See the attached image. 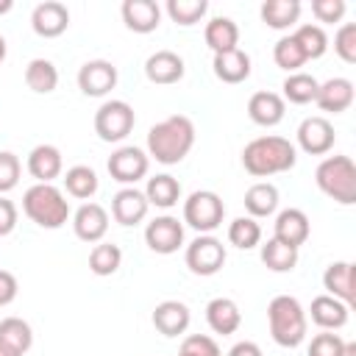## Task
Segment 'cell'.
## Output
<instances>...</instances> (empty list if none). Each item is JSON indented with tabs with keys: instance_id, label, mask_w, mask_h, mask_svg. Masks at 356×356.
I'll return each mask as SVG.
<instances>
[{
	"instance_id": "2",
	"label": "cell",
	"mask_w": 356,
	"mask_h": 356,
	"mask_svg": "<svg viewBox=\"0 0 356 356\" xmlns=\"http://www.w3.org/2000/svg\"><path fill=\"white\" fill-rule=\"evenodd\" d=\"M295 161H298V147L275 134L256 136L242 147V167L253 178H270L286 172L295 167Z\"/></svg>"
},
{
	"instance_id": "42",
	"label": "cell",
	"mask_w": 356,
	"mask_h": 356,
	"mask_svg": "<svg viewBox=\"0 0 356 356\" xmlns=\"http://www.w3.org/2000/svg\"><path fill=\"white\" fill-rule=\"evenodd\" d=\"M178 356H222V353H220V345L209 334H189L184 337Z\"/></svg>"
},
{
	"instance_id": "35",
	"label": "cell",
	"mask_w": 356,
	"mask_h": 356,
	"mask_svg": "<svg viewBox=\"0 0 356 356\" xmlns=\"http://www.w3.org/2000/svg\"><path fill=\"white\" fill-rule=\"evenodd\" d=\"M0 342H6L19 356H25L33 345V331L22 317H3L0 320Z\"/></svg>"
},
{
	"instance_id": "14",
	"label": "cell",
	"mask_w": 356,
	"mask_h": 356,
	"mask_svg": "<svg viewBox=\"0 0 356 356\" xmlns=\"http://www.w3.org/2000/svg\"><path fill=\"white\" fill-rule=\"evenodd\" d=\"M72 231L81 242H89V245H97L103 242L106 231H108V211L100 206V203H92L86 200L75 214H72Z\"/></svg>"
},
{
	"instance_id": "45",
	"label": "cell",
	"mask_w": 356,
	"mask_h": 356,
	"mask_svg": "<svg viewBox=\"0 0 356 356\" xmlns=\"http://www.w3.org/2000/svg\"><path fill=\"white\" fill-rule=\"evenodd\" d=\"M345 0H312V14L317 17V22H339L345 17Z\"/></svg>"
},
{
	"instance_id": "37",
	"label": "cell",
	"mask_w": 356,
	"mask_h": 356,
	"mask_svg": "<svg viewBox=\"0 0 356 356\" xmlns=\"http://www.w3.org/2000/svg\"><path fill=\"white\" fill-rule=\"evenodd\" d=\"M122 264V250L114 242H97L89 253V270L95 275H114Z\"/></svg>"
},
{
	"instance_id": "49",
	"label": "cell",
	"mask_w": 356,
	"mask_h": 356,
	"mask_svg": "<svg viewBox=\"0 0 356 356\" xmlns=\"http://www.w3.org/2000/svg\"><path fill=\"white\" fill-rule=\"evenodd\" d=\"M339 356H356V342H345V348H342Z\"/></svg>"
},
{
	"instance_id": "5",
	"label": "cell",
	"mask_w": 356,
	"mask_h": 356,
	"mask_svg": "<svg viewBox=\"0 0 356 356\" xmlns=\"http://www.w3.org/2000/svg\"><path fill=\"white\" fill-rule=\"evenodd\" d=\"M314 181L331 200L342 206L356 203V164L350 156H325L314 170Z\"/></svg>"
},
{
	"instance_id": "19",
	"label": "cell",
	"mask_w": 356,
	"mask_h": 356,
	"mask_svg": "<svg viewBox=\"0 0 356 356\" xmlns=\"http://www.w3.org/2000/svg\"><path fill=\"white\" fill-rule=\"evenodd\" d=\"M120 11L125 28L134 33H153L161 25V8L156 0H125Z\"/></svg>"
},
{
	"instance_id": "26",
	"label": "cell",
	"mask_w": 356,
	"mask_h": 356,
	"mask_svg": "<svg viewBox=\"0 0 356 356\" xmlns=\"http://www.w3.org/2000/svg\"><path fill=\"white\" fill-rule=\"evenodd\" d=\"M300 0H264L259 14H261V22L273 31H286L292 28L298 19H300Z\"/></svg>"
},
{
	"instance_id": "43",
	"label": "cell",
	"mask_w": 356,
	"mask_h": 356,
	"mask_svg": "<svg viewBox=\"0 0 356 356\" xmlns=\"http://www.w3.org/2000/svg\"><path fill=\"white\" fill-rule=\"evenodd\" d=\"M345 348V339L334 331H320L317 337H312L306 356H339Z\"/></svg>"
},
{
	"instance_id": "52",
	"label": "cell",
	"mask_w": 356,
	"mask_h": 356,
	"mask_svg": "<svg viewBox=\"0 0 356 356\" xmlns=\"http://www.w3.org/2000/svg\"><path fill=\"white\" fill-rule=\"evenodd\" d=\"M6 53H8V44H6V39H3V33H0V64L6 61Z\"/></svg>"
},
{
	"instance_id": "12",
	"label": "cell",
	"mask_w": 356,
	"mask_h": 356,
	"mask_svg": "<svg viewBox=\"0 0 356 356\" xmlns=\"http://www.w3.org/2000/svg\"><path fill=\"white\" fill-rule=\"evenodd\" d=\"M295 136H298V147L303 153H309V156H325L334 147V142H337L334 125L325 117H320V114L306 117L298 125V134Z\"/></svg>"
},
{
	"instance_id": "28",
	"label": "cell",
	"mask_w": 356,
	"mask_h": 356,
	"mask_svg": "<svg viewBox=\"0 0 356 356\" xmlns=\"http://www.w3.org/2000/svg\"><path fill=\"white\" fill-rule=\"evenodd\" d=\"M278 209V186L270 181H256L253 186H248L245 192V211L248 217L259 220V217H270Z\"/></svg>"
},
{
	"instance_id": "21",
	"label": "cell",
	"mask_w": 356,
	"mask_h": 356,
	"mask_svg": "<svg viewBox=\"0 0 356 356\" xmlns=\"http://www.w3.org/2000/svg\"><path fill=\"white\" fill-rule=\"evenodd\" d=\"M25 167L36 178V184H53L64 170V159H61V150L56 145H36L28 153Z\"/></svg>"
},
{
	"instance_id": "16",
	"label": "cell",
	"mask_w": 356,
	"mask_h": 356,
	"mask_svg": "<svg viewBox=\"0 0 356 356\" xmlns=\"http://www.w3.org/2000/svg\"><path fill=\"white\" fill-rule=\"evenodd\" d=\"M186 67H184V58L172 50H156L147 56L145 61V75L150 83H159V86H170V83H178L184 78Z\"/></svg>"
},
{
	"instance_id": "46",
	"label": "cell",
	"mask_w": 356,
	"mask_h": 356,
	"mask_svg": "<svg viewBox=\"0 0 356 356\" xmlns=\"http://www.w3.org/2000/svg\"><path fill=\"white\" fill-rule=\"evenodd\" d=\"M17 228V206L0 195V236H8Z\"/></svg>"
},
{
	"instance_id": "11",
	"label": "cell",
	"mask_w": 356,
	"mask_h": 356,
	"mask_svg": "<svg viewBox=\"0 0 356 356\" xmlns=\"http://www.w3.org/2000/svg\"><path fill=\"white\" fill-rule=\"evenodd\" d=\"M117 67L106 58H92L78 70V89L86 97H106L117 86Z\"/></svg>"
},
{
	"instance_id": "10",
	"label": "cell",
	"mask_w": 356,
	"mask_h": 356,
	"mask_svg": "<svg viewBox=\"0 0 356 356\" xmlns=\"http://www.w3.org/2000/svg\"><path fill=\"white\" fill-rule=\"evenodd\" d=\"M145 242L153 253L170 256L184 245V222L178 217H170V214L153 217L145 225Z\"/></svg>"
},
{
	"instance_id": "36",
	"label": "cell",
	"mask_w": 356,
	"mask_h": 356,
	"mask_svg": "<svg viewBox=\"0 0 356 356\" xmlns=\"http://www.w3.org/2000/svg\"><path fill=\"white\" fill-rule=\"evenodd\" d=\"M292 36H295V42L300 44L306 61H309V58H320V56L328 50L325 28L317 25V22H303V25H298V31H295Z\"/></svg>"
},
{
	"instance_id": "15",
	"label": "cell",
	"mask_w": 356,
	"mask_h": 356,
	"mask_svg": "<svg viewBox=\"0 0 356 356\" xmlns=\"http://www.w3.org/2000/svg\"><path fill=\"white\" fill-rule=\"evenodd\" d=\"M147 209H150V203H147L145 192H139L136 186H122V189L111 197V217H114L120 225H125V228L139 225V222L147 217Z\"/></svg>"
},
{
	"instance_id": "4",
	"label": "cell",
	"mask_w": 356,
	"mask_h": 356,
	"mask_svg": "<svg viewBox=\"0 0 356 356\" xmlns=\"http://www.w3.org/2000/svg\"><path fill=\"white\" fill-rule=\"evenodd\" d=\"M22 211L39 228H61L70 220V200L56 184H33L22 195Z\"/></svg>"
},
{
	"instance_id": "13",
	"label": "cell",
	"mask_w": 356,
	"mask_h": 356,
	"mask_svg": "<svg viewBox=\"0 0 356 356\" xmlns=\"http://www.w3.org/2000/svg\"><path fill=\"white\" fill-rule=\"evenodd\" d=\"M31 28L42 39H56L70 28V8L58 0H44L31 14Z\"/></svg>"
},
{
	"instance_id": "39",
	"label": "cell",
	"mask_w": 356,
	"mask_h": 356,
	"mask_svg": "<svg viewBox=\"0 0 356 356\" xmlns=\"http://www.w3.org/2000/svg\"><path fill=\"white\" fill-rule=\"evenodd\" d=\"M206 11H209V3L206 0H167V14L181 28L197 25L206 17Z\"/></svg>"
},
{
	"instance_id": "8",
	"label": "cell",
	"mask_w": 356,
	"mask_h": 356,
	"mask_svg": "<svg viewBox=\"0 0 356 356\" xmlns=\"http://www.w3.org/2000/svg\"><path fill=\"white\" fill-rule=\"evenodd\" d=\"M228 253H225V245L211 236V234H200L195 236L189 245H186V253H184V261L186 267L195 273V275H217L225 264Z\"/></svg>"
},
{
	"instance_id": "18",
	"label": "cell",
	"mask_w": 356,
	"mask_h": 356,
	"mask_svg": "<svg viewBox=\"0 0 356 356\" xmlns=\"http://www.w3.org/2000/svg\"><path fill=\"white\" fill-rule=\"evenodd\" d=\"M189 323H192V312H189V306L184 300H161L153 309V325L164 337H181V334H186Z\"/></svg>"
},
{
	"instance_id": "29",
	"label": "cell",
	"mask_w": 356,
	"mask_h": 356,
	"mask_svg": "<svg viewBox=\"0 0 356 356\" xmlns=\"http://www.w3.org/2000/svg\"><path fill=\"white\" fill-rule=\"evenodd\" d=\"M323 286L328 289L325 295L342 300V303H353V264L350 261H334L325 267L323 273Z\"/></svg>"
},
{
	"instance_id": "47",
	"label": "cell",
	"mask_w": 356,
	"mask_h": 356,
	"mask_svg": "<svg viewBox=\"0 0 356 356\" xmlns=\"http://www.w3.org/2000/svg\"><path fill=\"white\" fill-rule=\"evenodd\" d=\"M19 292V284L14 278V273L8 270H0V306H8Z\"/></svg>"
},
{
	"instance_id": "27",
	"label": "cell",
	"mask_w": 356,
	"mask_h": 356,
	"mask_svg": "<svg viewBox=\"0 0 356 356\" xmlns=\"http://www.w3.org/2000/svg\"><path fill=\"white\" fill-rule=\"evenodd\" d=\"M203 39H206V44L211 47V53L234 50V47H239V25H236L231 17H211V19L206 22Z\"/></svg>"
},
{
	"instance_id": "6",
	"label": "cell",
	"mask_w": 356,
	"mask_h": 356,
	"mask_svg": "<svg viewBox=\"0 0 356 356\" xmlns=\"http://www.w3.org/2000/svg\"><path fill=\"white\" fill-rule=\"evenodd\" d=\"M222 217H225V203L211 189H195L184 200V222L197 234H211L214 228L222 225Z\"/></svg>"
},
{
	"instance_id": "51",
	"label": "cell",
	"mask_w": 356,
	"mask_h": 356,
	"mask_svg": "<svg viewBox=\"0 0 356 356\" xmlns=\"http://www.w3.org/2000/svg\"><path fill=\"white\" fill-rule=\"evenodd\" d=\"M0 356H19V353H17L14 348H8L6 342H0Z\"/></svg>"
},
{
	"instance_id": "31",
	"label": "cell",
	"mask_w": 356,
	"mask_h": 356,
	"mask_svg": "<svg viewBox=\"0 0 356 356\" xmlns=\"http://www.w3.org/2000/svg\"><path fill=\"white\" fill-rule=\"evenodd\" d=\"M25 83L36 95H50L58 86V70L50 58H31L25 67Z\"/></svg>"
},
{
	"instance_id": "9",
	"label": "cell",
	"mask_w": 356,
	"mask_h": 356,
	"mask_svg": "<svg viewBox=\"0 0 356 356\" xmlns=\"http://www.w3.org/2000/svg\"><path fill=\"white\" fill-rule=\"evenodd\" d=\"M106 167H108V175H111L114 181H120V184H125V186H134L136 181H142V178L147 175V170H150V156H147L142 147L122 145V147H117V150L108 156Z\"/></svg>"
},
{
	"instance_id": "33",
	"label": "cell",
	"mask_w": 356,
	"mask_h": 356,
	"mask_svg": "<svg viewBox=\"0 0 356 356\" xmlns=\"http://www.w3.org/2000/svg\"><path fill=\"white\" fill-rule=\"evenodd\" d=\"M97 186H100L97 172L92 167H86V164H75V167H70L64 172V189L75 200H89L97 192Z\"/></svg>"
},
{
	"instance_id": "24",
	"label": "cell",
	"mask_w": 356,
	"mask_h": 356,
	"mask_svg": "<svg viewBox=\"0 0 356 356\" xmlns=\"http://www.w3.org/2000/svg\"><path fill=\"white\" fill-rule=\"evenodd\" d=\"M206 323H209V328L214 334L228 337V334H236L239 331L242 312H239L236 300H231V298H211L206 303Z\"/></svg>"
},
{
	"instance_id": "17",
	"label": "cell",
	"mask_w": 356,
	"mask_h": 356,
	"mask_svg": "<svg viewBox=\"0 0 356 356\" xmlns=\"http://www.w3.org/2000/svg\"><path fill=\"white\" fill-rule=\"evenodd\" d=\"M273 225H275L273 228V239H278V242H284L289 248H300L309 239V234H312V222H309L306 211H300V209L278 211Z\"/></svg>"
},
{
	"instance_id": "20",
	"label": "cell",
	"mask_w": 356,
	"mask_h": 356,
	"mask_svg": "<svg viewBox=\"0 0 356 356\" xmlns=\"http://www.w3.org/2000/svg\"><path fill=\"white\" fill-rule=\"evenodd\" d=\"M353 97H356L353 81H348V78H339V75H337V78H328L325 83H320L314 103H317V108H320V111L342 114V111H348V108H350Z\"/></svg>"
},
{
	"instance_id": "40",
	"label": "cell",
	"mask_w": 356,
	"mask_h": 356,
	"mask_svg": "<svg viewBox=\"0 0 356 356\" xmlns=\"http://www.w3.org/2000/svg\"><path fill=\"white\" fill-rule=\"evenodd\" d=\"M228 242L239 250H250L261 242V225L253 217H236L228 225Z\"/></svg>"
},
{
	"instance_id": "38",
	"label": "cell",
	"mask_w": 356,
	"mask_h": 356,
	"mask_svg": "<svg viewBox=\"0 0 356 356\" xmlns=\"http://www.w3.org/2000/svg\"><path fill=\"white\" fill-rule=\"evenodd\" d=\"M273 61H275V67L286 70L289 75H292V72H300V67L306 64V56H303V50H300V44L295 42L292 33H289V36H281V39L273 44Z\"/></svg>"
},
{
	"instance_id": "25",
	"label": "cell",
	"mask_w": 356,
	"mask_h": 356,
	"mask_svg": "<svg viewBox=\"0 0 356 356\" xmlns=\"http://www.w3.org/2000/svg\"><path fill=\"white\" fill-rule=\"evenodd\" d=\"M211 70L222 83H242V81L250 78V56L242 47H234V50H225V53H214Z\"/></svg>"
},
{
	"instance_id": "30",
	"label": "cell",
	"mask_w": 356,
	"mask_h": 356,
	"mask_svg": "<svg viewBox=\"0 0 356 356\" xmlns=\"http://www.w3.org/2000/svg\"><path fill=\"white\" fill-rule=\"evenodd\" d=\"M145 197H147V203L156 206V209H172V206L181 200V184H178V178H172L170 172H159V175L147 178Z\"/></svg>"
},
{
	"instance_id": "1",
	"label": "cell",
	"mask_w": 356,
	"mask_h": 356,
	"mask_svg": "<svg viewBox=\"0 0 356 356\" xmlns=\"http://www.w3.org/2000/svg\"><path fill=\"white\" fill-rule=\"evenodd\" d=\"M195 147V122L186 114H172L147 131V156L159 164H178Z\"/></svg>"
},
{
	"instance_id": "48",
	"label": "cell",
	"mask_w": 356,
	"mask_h": 356,
	"mask_svg": "<svg viewBox=\"0 0 356 356\" xmlns=\"http://www.w3.org/2000/svg\"><path fill=\"white\" fill-rule=\"evenodd\" d=\"M228 356H264V353H261V348H259L253 339H242V342H236V345L228 350Z\"/></svg>"
},
{
	"instance_id": "22",
	"label": "cell",
	"mask_w": 356,
	"mask_h": 356,
	"mask_svg": "<svg viewBox=\"0 0 356 356\" xmlns=\"http://www.w3.org/2000/svg\"><path fill=\"white\" fill-rule=\"evenodd\" d=\"M284 114H286V103L278 92H253L248 100V117L261 128L278 125Z\"/></svg>"
},
{
	"instance_id": "50",
	"label": "cell",
	"mask_w": 356,
	"mask_h": 356,
	"mask_svg": "<svg viewBox=\"0 0 356 356\" xmlns=\"http://www.w3.org/2000/svg\"><path fill=\"white\" fill-rule=\"evenodd\" d=\"M11 8H14V0H0V17H3V14H8Z\"/></svg>"
},
{
	"instance_id": "44",
	"label": "cell",
	"mask_w": 356,
	"mask_h": 356,
	"mask_svg": "<svg viewBox=\"0 0 356 356\" xmlns=\"http://www.w3.org/2000/svg\"><path fill=\"white\" fill-rule=\"evenodd\" d=\"M19 172H22L19 159L11 150H0V195L11 192L19 184Z\"/></svg>"
},
{
	"instance_id": "41",
	"label": "cell",
	"mask_w": 356,
	"mask_h": 356,
	"mask_svg": "<svg viewBox=\"0 0 356 356\" xmlns=\"http://www.w3.org/2000/svg\"><path fill=\"white\" fill-rule=\"evenodd\" d=\"M334 53L345 64H356V22H342L334 33Z\"/></svg>"
},
{
	"instance_id": "3",
	"label": "cell",
	"mask_w": 356,
	"mask_h": 356,
	"mask_svg": "<svg viewBox=\"0 0 356 356\" xmlns=\"http://www.w3.org/2000/svg\"><path fill=\"white\" fill-rule=\"evenodd\" d=\"M267 325H270V337H273L275 345H281V348H298L306 339L309 317H306V309L300 306L298 298H292V295H275L267 303Z\"/></svg>"
},
{
	"instance_id": "32",
	"label": "cell",
	"mask_w": 356,
	"mask_h": 356,
	"mask_svg": "<svg viewBox=\"0 0 356 356\" xmlns=\"http://www.w3.org/2000/svg\"><path fill=\"white\" fill-rule=\"evenodd\" d=\"M281 89H284V95H281L284 103L289 100L295 106H306V103H314L317 89H320V81L314 75H309V72H292V75L284 78Z\"/></svg>"
},
{
	"instance_id": "7",
	"label": "cell",
	"mask_w": 356,
	"mask_h": 356,
	"mask_svg": "<svg viewBox=\"0 0 356 356\" xmlns=\"http://www.w3.org/2000/svg\"><path fill=\"white\" fill-rule=\"evenodd\" d=\"M136 125L134 106L128 100H106L95 111V134L103 142H122Z\"/></svg>"
},
{
	"instance_id": "23",
	"label": "cell",
	"mask_w": 356,
	"mask_h": 356,
	"mask_svg": "<svg viewBox=\"0 0 356 356\" xmlns=\"http://www.w3.org/2000/svg\"><path fill=\"white\" fill-rule=\"evenodd\" d=\"M306 317H312V323L320 325L323 331H337V328H342L348 323L350 306L342 303V300H337V298H331V295H317L312 300Z\"/></svg>"
},
{
	"instance_id": "34",
	"label": "cell",
	"mask_w": 356,
	"mask_h": 356,
	"mask_svg": "<svg viewBox=\"0 0 356 356\" xmlns=\"http://www.w3.org/2000/svg\"><path fill=\"white\" fill-rule=\"evenodd\" d=\"M261 261L273 273H289L298 264V248H289V245H284V242H278V239L270 236L261 245Z\"/></svg>"
}]
</instances>
